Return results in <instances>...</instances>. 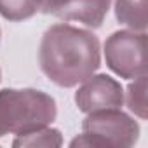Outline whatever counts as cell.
I'll return each instance as SVG.
<instances>
[{
    "mask_svg": "<svg viewBox=\"0 0 148 148\" xmlns=\"http://www.w3.org/2000/svg\"><path fill=\"white\" fill-rule=\"evenodd\" d=\"M58 106L51 94L38 89L0 91V138L25 134L56 120Z\"/></svg>",
    "mask_w": 148,
    "mask_h": 148,
    "instance_id": "cell-2",
    "label": "cell"
},
{
    "mask_svg": "<svg viewBox=\"0 0 148 148\" xmlns=\"http://www.w3.org/2000/svg\"><path fill=\"white\" fill-rule=\"evenodd\" d=\"M139 138V124L120 108L98 110L87 113L82 120V134L77 136L71 146L96 148H129Z\"/></svg>",
    "mask_w": 148,
    "mask_h": 148,
    "instance_id": "cell-3",
    "label": "cell"
},
{
    "mask_svg": "<svg viewBox=\"0 0 148 148\" xmlns=\"http://www.w3.org/2000/svg\"><path fill=\"white\" fill-rule=\"evenodd\" d=\"M37 11V0H0V14L9 21L30 19Z\"/></svg>",
    "mask_w": 148,
    "mask_h": 148,
    "instance_id": "cell-9",
    "label": "cell"
},
{
    "mask_svg": "<svg viewBox=\"0 0 148 148\" xmlns=\"http://www.w3.org/2000/svg\"><path fill=\"white\" fill-rule=\"evenodd\" d=\"M112 0H37L38 11L64 21H77L87 28H99Z\"/></svg>",
    "mask_w": 148,
    "mask_h": 148,
    "instance_id": "cell-6",
    "label": "cell"
},
{
    "mask_svg": "<svg viewBox=\"0 0 148 148\" xmlns=\"http://www.w3.org/2000/svg\"><path fill=\"white\" fill-rule=\"evenodd\" d=\"M106 66L122 79L146 75V32L120 30L105 42Z\"/></svg>",
    "mask_w": 148,
    "mask_h": 148,
    "instance_id": "cell-4",
    "label": "cell"
},
{
    "mask_svg": "<svg viewBox=\"0 0 148 148\" xmlns=\"http://www.w3.org/2000/svg\"><path fill=\"white\" fill-rule=\"evenodd\" d=\"M44 75L59 87H75L101 64L98 37L84 28L58 23L47 28L38 49Z\"/></svg>",
    "mask_w": 148,
    "mask_h": 148,
    "instance_id": "cell-1",
    "label": "cell"
},
{
    "mask_svg": "<svg viewBox=\"0 0 148 148\" xmlns=\"http://www.w3.org/2000/svg\"><path fill=\"white\" fill-rule=\"evenodd\" d=\"M146 11H148V0H115L117 21L134 32H146L148 26Z\"/></svg>",
    "mask_w": 148,
    "mask_h": 148,
    "instance_id": "cell-7",
    "label": "cell"
},
{
    "mask_svg": "<svg viewBox=\"0 0 148 148\" xmlns=\"http://www.w3.org/2000/svg\"><path fill=\"white\" fill-rule=\"evenodd\" d=\"M75 103L84 113L120 108L124 105V89L119 80L106 73L91 75L75 92Z\"/></svg>",
    "mask_w": 148,
    "mask_h": 148,
    "instance_id": "cell-5",
    "label": "cell"
},
{
    "mask_svg": "<svg viewBox=\"0 0 148 148\" xmlns=\"http://www.w3.org/2000/svg\"><path fill=\"white\" fill-rule=\"evenodd\" d=\"M127 108L139 119H146V75L134 79L125 92Z\"/></svg>",
    "mask_w": 148,
    "mask_h": 148,
    "instance_id": "cell-10",
    "label": "cell"
},
{
    "mask_svg": "<svg viewBox=\"0 0 148 148\" xmlns=\"http://www.w3.org/2000/svg\"><path fill=\"white\" fill-rule=\"evenodd\" d=\"M63 145V136L58 129H52L49 125L25 132V134H18V138L12 141V146H61Z\"/></svg>",
    "mask_w": 148,
    "mask_h": 148,
    "instance_id": "cell-8",
    "label": "cell"
}]
</instances>
